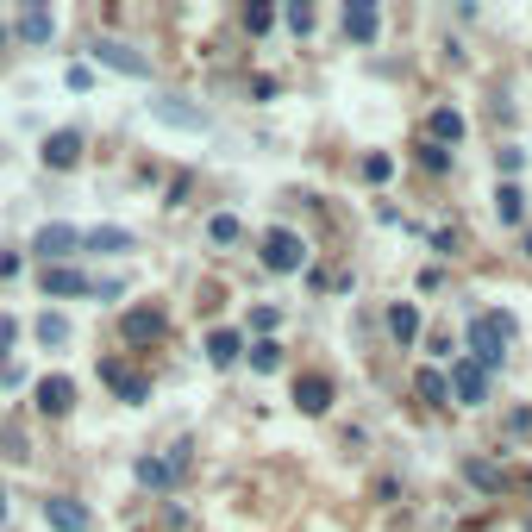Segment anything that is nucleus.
<instances>
[{
	"label": "nucleus",
	"instance_id": "nucleus-1",
	"mask_svg": "<svg viewBox=\"0 0 532 532\" xmlns=\"http://www.w3.org/2000/svg\"><path fill=\"white\" fill-rule=\"evenodd\" d=\"M507 338H514V319L507 314H477L470 319V364L495 370V364L507 357Z\"/></svg>",
	"mask_w": 532,
	"mask_h": 532
},
{
	"label": "nucleus",
	"instance_id": "nucleus-2",
	"mask_svg": "<svg viewBox=\"0 0 532 532\" xmlns=\"http://www.w3.org/2000/svg\"><path fill=\"white\" fill-rule=\"evenodd\" d=\"M38 288H45V295H101V301H119V295H125L119 276H82V269H63V264L45 269Z\"/></svg>",
	"mask_w": 532,
	"mask_h": 532
},
{
	"label": "nucleus",
	"instance_id": "nucleus-3",
	"mask_svg": "<svg viewBox=\"0 0 532 532\" xmlns=\"http://www.w3.org/2000/svg\"><path fill=\"white\" fill-rule=\"evenodd\" d=\"M69 251H82V232H75L69 219H51V226L32 232V257H45V269H56Z\"/></svg>",
	"mask_w": 532,
	"mask_h": 532
},
{
	"label": "nucleus",
	"instance_id": "nucleus-4",
	"mask_svg": "<svg viewBox=\"0 0 532 532\" xmlns=\"http://www.w3.org/2000/svg\"><path fill=\"white\" fill-rule=\"evenodd\" d=\"M307 264V245L295 238V232H264V269H276V276H295V269Z\"/></svg>",
	"mask_w": 532,
	"mask_h": 532
},
{
	"label": "nucleus",
	"instance_id": "nucleus-5",
	"mask_svg": "<svg viewBox=\"0 0 532 532\" xmlns=\"http://www.w3.org/2000/svg\"><path fill=\"white\" fill-rule=\"evenodd\" d=\"M32 395H38V414H45V420H63V414L75 407V382H69V376H45Z\"/></svg>",
	"mask_w": 532,
	"mask_h": 532
},
{
	"label": "nucleus",
	"instance_id": "nucleus-6",
	"mask_svg": "<svg viewBox=\"0 0 532 532\" xmlns=\"http://www.w3.org/2000/svg\"><path fill=\"white\" fill-rule=\"evenodd\" d=\"M101 382L113 388V395H119V401H125V407H138V401L151 395V382H145V376H132L125 364H119V357H106V364H101Z\"/></svg>",
	"mask_w": 532,
	"mask_h": 532
},
{
	"label": "nucleus",
	"instance_id": "nucleus-7",
	"mask_svg": "<svg viewBox=\"0 0 532 532\" xmlns=\"http://www.w3.org/2000/svg\"><path fill=\"white\" fill-rule=\"evenodd\" d=\"M151 113H157L163 125H182V132H207V125H213V119L201 113V106L176 101V95H157V101H151Z\"/></svg>",
	"mask_w": 532,
	"mask_h": 532
},
{
	"label": "nucleus",
	"instance_id": "nucleus-8",
	"mask_svg": "<svg viewBox=\"0 0 532 532\" xmlns=\"http://www.w3.org/2000/svg\"><path fill=\"white\" fill-rule=\"evenodd\" d=\"M182 464H188V445H176L169 457H138V482L145 488H169V482L182 477Z\"/></svg>",
	"mask_w": 532,
	"mask_h": 532
},
{
	"label": "nucleus",
	"instance_id": "nucleus-9",
	"mask_svg": "<svg viewBox=\"0 0 532 532\" xmlns=\"http://www.w3.org/2000/svg\"><path fill=\"white\" fill-rule=\"evenodd\" d=\"M445 388H457V401H470V407H477V401H488V370H482V364H470V357H457Z\"/></svg>",
	"mask_w": 532,
	"mask_h": 532
},
{
	"label": "nucleus",
	"instance_id": "nucleus-10",
	"mask_svg": "<svg viewBox=\"0 0 532 532\" xmlns=\"http://www.w3.org/2000/svg\"><path fill=\"white\" fill-rule=\"evenodd\" d=\"M95 63L119 69V75H151V56H138L132 45H113V38H101V45H95Z\"/></svg>",
	"mask_w": 532,
	"mask_h": 532
},
{
	"label": "nucleus",
	"instance_id": "nucleus-11",
	"mask_svg": "<svg viewBox=\"0 0 532 532\" xmlns=\"http://www.w3.org/2000/svg\"><path fill=\"white\" fill-rule=\"evenodd\" d=\"M163 332H169L163 307H132V314H125V338H132V345H157Z\"/></svg>",
	"mask_w": 532,
	"mask_h": 532
},
{
	"label": "nucleus",
	"instance_id": "nucleus-12",
	"mask_svg": "<svg viewBox=\"0 0 532 532\" xmlns=\"http://www.w3.org/2000/svg\"><path fill=\"white\" fill-rule=\"evenodd\" d=\"M45 520H51L56 532H88V507L69 501V495H51V501H45Z\"/></svg>",
	"mask_w": 532,
	"mask_h": 532
},
{
	"label": "nucleus",
	"instance_id": "nucleus-13",
	"mask_svg": "<svg viewBox=\"0 0 532 532\" xmlns=\"http://www.w3.org/2000/svg\"><path fill=\"white\" fill-rule=\"evenodd\" d=\"M82 163V132H51L45 138V169H75Z\"/></svg>",
	"mask_w": 532,
	"mask_h": 532
},
{
	"label": "nucleus",
	"instance_id": "nucleus-14",
	"mask_svg": "<svg viewBox=\"0 0 532 532\" xmlns=\"http://www.w3.org/2000/svg\"><path fill=\"white\" fill-rule=\"evenodd\" d=\"M376 25H382V19H376L370 0H351V6H345V38H357V45H376Z\"/></svg>",
	"mask_w": 532,
	"mask_h": 532
},
{
	"label": "nucleus",
	"instance_id": "nucleus-15",
	"mask_svg": "<svg viewBox=\"0 0 532 532\" xmlns=\"http://www.w3.org/2000/svg\"><path fill=\"white\" fill-rule=\"evenodd\" d=\"M295 407H301V414H326V407H332V382H326V376H301V382H295Z\"/></svg>",
	"mask_w": 532,
	"mask_h": 532
},
{
	"label": "nucleus",
	"instance_id": "nucleus-16",
	"mask_svg": "<svg viewBox=\"0 0 532 532\" xmlns=\"http://www.w3.org/2000/svg\"><path fill=\"white\" fill-rule=\"evenodd\" d=\"M82 245L101 251V257H119V251H132V232L125 226H95V232H82Z\"/></svg>",
	"mask_w": 532,
	"mask_h": 532
},
{
	"label": "nucleus",
	"instance_id": "nucleus-17",
	"mask_svg": "<svg viewBox=\"0 0 532 532\" xmlns=\"http://www.w3.org/2000/svg\"><path fill=\"white\" fill-rule=\"evenodd\" d=\"M238 351H245V338H238L232 326L207 332V364H219V370H226V364H238Z\"/></svg>",
	"mask_w": 532,
	"mask_h": 532
},
{
	"label": "nucleus",
	"instance_id": "nucleus-18",
	"mask_svg": "<svg viewBox=\"0 0 532 532\" xmlns=\"http://www.w3.org/2000/svg\"><path fill=\"white\" fill-rule=\"evenodd\" d=\"M426 132H432V145H457V138H464V113H457V106H438V113L426 119Z\"/></svg>",
	"mask_w": 532,
	"mask_h": 532
},
{
	"label": "nucleus",
	"instance_id": "nucleus-19",
	"mask_svg": "<svg viewBox=\"0 0 532 532\" xmlns=\"http://www.w3.org/2000/svg\"><path fill=\"white\" fill-rule=\"evenodd\" d=\"M388 332H395V345H414V338H420V307H414V301L388 307Z\"/></svg>",
	"mask_w": 532,
	"mask_h": 532
},
{
	"label": "nucleus",
	"instance_id": "nucleus-20",
	"mask_svg": "<svg viewBox=\"0 0 532 532\" xmlns=\"http://www.w3.org/2000/svg\"><path fill=\"white\" fill-rule=\"evenodd\" d=\"M495 213H501V226H520V219H527V195H520L514 182H501V188H495Z\"/></svg>",
	"mask_w": 532,
	"mask_h": 532
},
{
	"label": "nucleus",
	"instance_id": "nucleus-21",
	"mask_svg": "<svg viewBox=\"0 0 532 532\" xmlns=\"http://www.w3.org/2000/svg\"><path fill=\"white\" fill-rule=\"evenodd\" d=\"M32 332H38V345H45V351H63V345H69V319H63V314H38V326H32Z\"/></svg>",
	"mask_w": 532,
	"mask_h": 532
},
{
	"label": "nucleus",
	"instance_id": "nucleus-22",
	"mask_svg": "<svg viewBox=\"0 0 532 532\" xmlns=\"http://www.w3.org/2000/svg\"><path fill=\"white\" fill-rule=\"evenodd\" d=\"M19 38H25V45H45V38H51V6H32V13L19 19Z\"/></svg>",
	"mask_w": 532,
	"mask_h": 532
},
{
	"label": "nucleus",
	"instance_id": "nucleus-23",
	"mask_svg": "<svg viewBox=\"0 0 532 532\" xmlns=\"http://www.w3.org/2000/svg\"><path fill=\"white\" fill-rule=\"evenodd\" d=\"M464 477L477 482L482 495H501V470H495V464H488V457H470V464H464Z\"/></svg>",
	"mask_w": 532,
	"mask_h": 532
},
{
	"label": "nucleus",
	"instance_id": "nucleus-24",
	"mask_svg": "<svg viewBox=\"0 0 532 532\" xmlns=\"http://www.w3.org/2000/svg\"><path fill=\"white\" fill-rule=\"evenodd\" d=\"M414 388H420V395L432 401V407H445V395H451V388H445V376H438V370H420V376H414Z\"/></svg>",
	"mask_w": 532,
	"mask_h": 532
},
{
	"label": "nucleus",
	"instance_id": "nucleus-25",
	"mask_svg": "<svg viewBox=\"0 0 532 532\" xmlns=\"http://www.w3.org/2000/svg\"><path fill=\"white\" fill-rule=\"evenodd\" d=\"M207 238H213V245H238V219H232V213H213Z\"/></svg>",
	"mask_w": 532,
	"mask_h": 532
},
{
	"label": "nucleus",
	"instance_id": "nucleus-26",
	"mask_svg": "<svg viewBox=\"0 0 532 532\" xmlns=\"http://www.w3.org/2000/svg\"><path fill=\"white\" fill-rule=\"evenodd\" d=\"M276 364H282V351H276V338H257V345H251V370H276Z\"/></svg>",
	"mask_w": 532,
	"mask_h": 532
},
{
	"label": "nucleus",
	"instance_id": "nucleus-27",
	"mask_svg": "<svg viewBox=\"0 0 532 532\" xmlns=\"http://www.w3.org/2000/svg\"><path fill=\"white\" fill-rule=\"evenodd\" d=\"M388 176H395V157L370 151V157H364V182H388Z\"/></svg>",
	"mask_w": 532,
	"mask_h": 532
},
{
	"label": "nucleus",
	"instance_id": "nucleus-28",
	"mask_svg": "<svg viewBox=\"0 0 532 532\" xmlns=\"http://www.w3.org/2000/svg\"><path fill=\"white\" fill-rule=\"evenodd\" d=\"M420 163L432 176H445V169H451V151H445V145H420Z\"/></svg>",
	"mask_w": 532,
	"mask_h": 532
},
{
	"label": "nucleus",
	"instance_id": "nucleus-29",
	"mask_svg": "<svg viewBox=\"0 0 532 532\" xmlns=\"http://www.w3.org/2000/svg\"><path fill=\"white\" fill-rule=\"evenodd\" d=\"M269 25H276L269 6H245V32H269Z\"/></svg>",
	"mask_w": 532,
	"mask_h": 532
},
{
	"label": "nucleus",
	"instance_id": "nucleus-30",
	"mask_svg": "<svg viewBox=\"0 0 532 532\" xmlns=\"http://www.w3.org/2000/svg\"><path fill=\"white\" fill-rule=\"evenodd\" d=\"M288 25H295V32H314V6L295 0V6H288Z\"/></svg>",
	"mask_w": 532,
	"mask_h": 532
},
{
	"label": "nucleus",
	"instance_id": "nucleus-31",
	"mask_svg": "<svg viewBox=\"0 0 532 532\" xmlns=\"http://www.w3.org/2000/svg\"><path fill=\"white\" fill-rule=\"evenodd\" d=\"M13 338H19V326H13V319H0V351H6Z\"/></svg>",
	"mask_w": 532,
	"mask_h": 532
},
{
	"label": "nucleus",
	"instance_id": "nucleus-32",
	"mask_svg": "<svg viewBox=\"0 0 532 532\" xmlns=\"http://www.w3.org/2000/svg\"><path fill=\"white\" fill-rule=\"evenodd\" d=\"M0 527H6V495H0Z\"/></svg>",
	"mask_w": 532,
	"mask_h": 532
},
{
	"label": "nucleus",
	"instance_id": "nucleus-33",
	"mask_svg": "<svg viewBox=\"0 0 532 532\" xmlns=\"http://www.w3.org/2000/svg\"><path fill=\"white\" fill-rule=\"evenodd\" d=\"M527 251H532V226H527Z\"/></svg>",
	"mask_w": 532,
	"mask_h": 532
}]
</instances>
